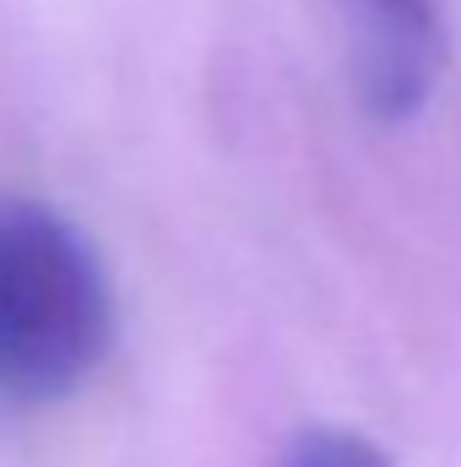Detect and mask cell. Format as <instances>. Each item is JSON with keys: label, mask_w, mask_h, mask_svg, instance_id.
Listing matches in <instances>:
<instances>
[{"label": "cell", "mask_w": 461, "mask_h": 467, "mask_svg": "<svg viewBox=\"0 0 461 467\" xmlns=\"http://www.w3.org/2000/svg\"><path fill=\"white\" fill-rule=\"evenodd\" d=\"M115 332V283L87 229L38 196H0V413L71 402Z\"/></svg>", "instance_id": "obj_1"}, {"label": "cell", "mask_w": 461, "mask_h": 467, "mask_svg": "<svg viewBox=\"0 0 461 467\" xmlns=\"http://www.w3.org/2000/svg\"><path fill=\"white\" fill-rule=\"evenodd\" d=\"M347 27L364 109L380 125H407L446 66L435 0H347Z\"/></svg>", "instance_id": "obj_2"}, {"label": "cell", "mask_w": 461, "mask_h": 467, "mask_svg": "<svg viewBox=\"0 0 461 467\" xmlns=\"http://www.w3.org/2000/svg\"><path fill=\"white\" fill-rule=\"evenodd\" d=\"M288 467H391L385 451L358 435V430H310L293 451H288Z\"/></svg>", "instance_id": "obj_3"}]
</instances>
